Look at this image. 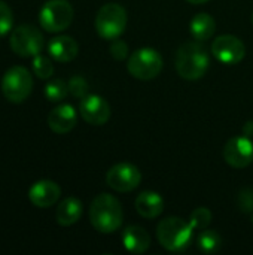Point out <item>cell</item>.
Returning a JSON list of instances; mask_svg holds the SVG:
<instances>
[{"label":"cell","mask_w":253,"mask_h":255,"mask_svg":"<svg viewBox=\"0 0 253 255\" xmlns=\"http://www.w3.org/2000/svg\"><path fill=\"white\" fill-rule=\"evenodd\" d=\"M243 134L252 139L253 137V121H248V123L243 126Z\"/></svg>","instance_id":"cell-28"},{"label":"cell","mask_w":253,"mask_h":255,"mask_svg":"<svg viewBox=\"0 0 253 255\" xmlns=\"http://www.w3.org/2000/svg\"><path fill=\"white\" fill-rule=\"evenodd\" d=\"M176 70L186 81L203 78L210 66V57L200 40L183 43L176 54Z\"/></svg>","instance_id":"cell-1"},{"label":"cell","mask_w":253,"mask_h":255,"mask_svg":"<svg viewBox=\"0 0 253 255\" xmlns=\"http://www.w3.org/2000/svg\"><path fill=\"white\" fill-rule=\"evenodd\" d=\"M33 72L39 79H49L54 73V64L48 57L37 54L33 58Z\"/></svg>","instance_id":"cell-22"},{"label":"cell","mask_w":253,"mask_h":255,"mask_svg":"<svg viewBox=\"0 0 253 255\" xmlns=\"http://www.w3.org/2000/svg\"><path fill=\"white\" fill-rule=\"evenodd\" d=\"M122 206L121 202L110 194L97 196L89 208V221L92 227L100 233H113L122 224Z\"/></svg>","instance_id":"cell-2"},{"label":"cell","mask_w":253,"mask_h":255,"mask_svg":"<svg viewBox=\"0 0 253 255\" xmlns=\"http://www.w3.org/2000/svg\"><path fill=\"white\" fill-rule=\"evenodd\" d=\"M76 111L72 105L63 103L55 106L48 115V126L57 134H66L76 126Z\"/></svg>","instance_id":"cell-14"},{"label":"cell","mask_w":253,"mask_h":255,"mask_svg":"<svg viewBox=\"0 0 253 255\" xmlns=\"http://www.w3.org/2000/svg\"><path fill=\"white\" fill-rule=\"evenodd\" d=\"M186 1L191 3V4H203V3H207L210 0H186Z\"/></svg>","instance_id":"cell-29"},{"label":"cell","mask_w":253,"mask_h":255,"mask_svg":"<svg viewBox=\"0 0 253 255\" xmlns=\"http://www.w3.org/2000/svg\"><path fill=\"white\" fill-rule=\"evenodd\" d=\"M142 182L140 170L131 163H118L109 169L106 184L118 193H130Z\"/></svg>","instance_id":"cell-9"},{"label":"cell","mask_w":253,"mask_h":255,"mask_svg":"<svg viewBox=\"0 0 253 255\" xmlns=\"http://www.w3.org/2000/svg\"><path fill=\"white\" fill-rule=\"evenodd\" d=\"M60 196H61L60 187L54 181H48V179L34 182L28 190V199L37 208H49L55 205Z\"/></svg>","instance_id":"cell-13"},{"label":"cell","mask_w":253,"mask_h":255,"mask_svg":"<svg viewBox=\"0 0 253 255\" xmlns=\"http://www.w3.org/2000/svg\"><path fill=\"white\" fill-rule=\"evenodd\" d=\"M69 85V93L73 96V97H78V99H84L85 96H88V90H89V85L86 82L85 78L82 76H72L67 82Z\"/></svg>","instance_id":"cell-24"},{"label":"cell","mask_w":253,"mask_h":255,"mask_svg":"<svg viewBox=\"0 0 253 255\" xmlns=\"http://www.w3.org/2000/svg\"><path fill=\"white\" fill-rule=\"evenodd\" d=\"M43 34L39 28L30 24H21L13 28L10 34V48L12 51L24 58L36 57L43 49Z\"/></svg>","instance_id":"cell-7"},{"label":"cell","mask_w":253,"mask_h":255,"mask_svg":"<svg viewBox=\"0 0 253 255\" xmlns=\"http://www.w3.org/2000/svg\"><path fill=\"white\" fill-rule=\"evenodd\" d=\"M239 209L245 214L253 212V188H243L237 197Z\"/></svg>","instance_id":"cell-26"},{"label":"cell","mask_w":253,"mask_h":255,"mask_svg":"<svg viewBox=\"0 0 253 255\" xmlns=\"http://www.w3.org/2000/svg\"><path fill=\"white\" fill-rule=\"evenodd\" d=\"M189 223L194 227V230H204V229H207L209 224L212 223V212H210V209H207V208H197L195 211H192Z\"/></svg>","instance_id":"cell-23"},{"label":"cell","mask_w":253,"mask_h":255,"mask_svg":"<svg viewBox=\"0 0 253 255\" xmlns=\"http://www.w3.org/2000/svg\"><path fill=\"white\" fill-rule=\"evenodd\" d=\"M222 245V239L219 236L218 232L215 230H206L201 232V235L198 236V248L206 253V254H213L216 253Z\"/></svg>","instance_id":"cell-20"},{"label":"cell","mask_w":253,"mask_h":255,"mask_svg":"<svg viewBox=\"0 0 253 255\" xmlns=\"http://www.w3.org/2000/svg\"><path fill=\"white\" fill-rule=\"evenodd\" d=\"M252 22H253V13H252Z\"/></svg>","instance_id":"cell-30"},{"label":"cell","mask_w":253,"mask_h":255,"mask_svg":"<svg viewBox=\"0 0 253 255\" xmlns=\"http://www.w3.org/2000/svg\"><path fill=\"white\" fill-rule=\"evenodd\" d=\"M67 93H69V85L63 79H52L45 87V97L49 102H60L66 99Z\"/></svg>","instance_id":"cell-21"},{"label":"cell","mask_w":253,"mask_h":255,"mask_svg":"<svg viewBox=\"0 0 253 255\" xmlns=\"http://www.w3.org/2000/svg\"><path fill=\"white\" fill-rule=\"evenodd\" d=\"M1 90L4 97L12 103L24 102L33 90L31 73L22 66L10 67L1 79Z\"/></svg>","instance_id":"cell-8"},{"label":"cell","mask_w":253,"mask_h":255,"mask_svg":"<svg viewBox=\"0 0 253 255\" xmlns=\"http://www.w3.org/2000/svg\"><path fill=\"white\" fill-rule=\"evenodd\" d=\"M212 54L219 63L234 66L245 58L246 48H245V43L239 37L233 34H222L213 40Z\"/></svg>","instance_id":"cell-10"},{"label":"cell","mask_w":253,"mask_h":255,"mask_svg":"<svg viewBox=\"0 0 253 255\" xmlns=\"http://www.w3.org/2000/svg\"><path fill=\"white\" fill-rule=\"evenodd\" d=\"M157 238L163 248L171 253L185 251L194 239V227L179 217H169L158 223Z\"/></svg>","instance_id":"cell-3"},{"label":"cell","mask_w":253,"mask_h":255,"mask_svg":"<svg viewBox=\"0 0 253 255\" xmlns=\"http://www.w3.org/2000/svg\"><path fill=\"white\" fill-rule=\"evenodd\" d=\"M224 160L234 169H245L253 163V142L248 136L230 139L224 148Z\"/></svg>","instance_id":"cell-11"},{"label":"cell","mask_w":253,"mask_h":255,"mask_svg":"<svg viewBox=\"0 0 253 255\" xmlns=\"http://www.w3.org/2000/svg\"><path fill=\"white\" fill-rule=\"evenodd\" d=\"M134 206L140 217L154 220L164 211V200L155 191H143L136 197Z\"/></svg>","instance_id":"cell-16"},{"label":"cell","mask_w":253,"mask_h":255,"mask_svg":"<svg viewBox=\"0 0 253 255\" xmlns=\"http://www.w3.org/2000/svg\"><path fill=\"white\" fill-rule=\"evenodd\" d=\"M127 27V12L118 3L104 4L95 16V30L106 40L118 39Z\"/></svg>","instance_id":"cell-4"},{"label":"cell","mask_w":253,"mask_h":255,"mask_svg":"<svg viewBox=\"0 0 253 255\" xmlns=\"http://www.w3.org/2000/svg\"><path fill=\"white\" fill-rule=\"evenodd\" d=\"M13 27V13L7 4L0 1V37L6 36Z\"/></svg>","instance_id":"cell-25"},{"label":"cell","mask_w":253,"mask_h":255,"mask_svg":"<svg viewBox=\"0 0 253 255\" xmlns=\"http://www.w3.org/2000/svg\"><path fill=\"white\" fill-rule=\"evenodd\" d=\"M79 114L86 123L92 126H103L110 118V105L101 96L88 94L81 99Z\"/></svg>","instance_id":"cell-12"},{"label":"cell","mask_w":253,"mask_h":255,"mask_svg":"<svg viewBox=\"0 0 253 255\" xmlns=\"http://www.w3.org/2000/svg\"><path fill=\"white\" fill-rule=\"evenodd\" d=\"M216 30V21L209 13H198L189 22V31L195 40H209Z\"/></svg>","instance_id":"cell-19"},{"label":"cell","mask_w":253,"mask_h":255,"mask_svg":"<svg viewBox=\"0 0 253 255\" xmlns=\"http://www.w3.org/2000/svg\"><path fill=\"white\" fill-rule=\"evenodd\" d=\"M82 215V203L76 197H67L64 199L55 211V220L60 226L69 227L79 221Z\"/></svg>","instance_id":"cell-18"},{"label":"cell","mask_w":253,"mask_h":255,"mask_svg":"<svg viewBox=\"0 0 253 255\" xmlns=\"http://www.w3.org/2000/svg\"><path fill=\"white\" fill-rule=\"evenodd\" d=\"M79 46L76 40L70 36H55L48 43V52L51 58L60 63L72 61L78 55Z\"/></svg>","instance_id":"cell-15"},{"label":"cell","mask_w":253,"mask_h":255,"mask_svg":"<svg viewBox=\"0 0 253 255\" xmlns=\"http://www.w3.org/2000/svg\"><path fill=\"white\" fill-rule=\"evenodd\" d=\"M122 244L133 254L145 253L151 245V236L140 226H128L122 233Z\"/></svg>","instance_id":"cell-17"},{"label":"cell","mask_w":253,"mask_h":255,"mask_svg":"<svg viewBox=\"0 0 253 255\" xmlns=\"http://www.w3.org/2000/svg\"><path fill=\"white\" fill-rule=\"evenodd\" d=\"M110 54L115 60L122 61L128 55V45L124 40H119V37H118L110 43Z\"/></svg>","instance_id":"cell-27"},{"label":"cell","mask_w":253,"mask_h":255,"mask_svg":"<svg viewBox=\"0 0 253 255\" xmlns=\"http://www.w3.org/2000/svg\"><path fill=\"white\" fill-rule=\"evenodd\" d=\"M127 69L130 75L140 81H151L157 78L163 69V57L152 48H140L128 58Z\"/></svg>","instance_id":"cell-6"},{"label":"cell","mask_w":253,"mask_h":255,"mask_svg":"<svg viewBox=\"0 0 253 255\" xmlns=\"http://www.w3.org/2000/svg\"><path fill=\"white\" fill-rule=\"evenodd\" d=\"M73 21V7L67 0H49L39 13L40 27L48 33H60Z\"/></svg>","instance_id":"cell-5"}]
</instances>
